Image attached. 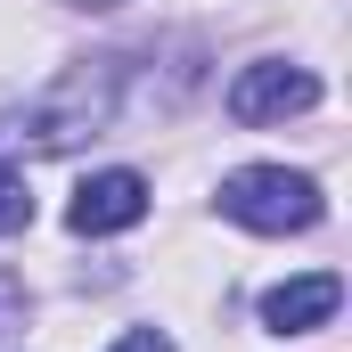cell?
Here are the masks:
<instances>
[{
	"mask_svg": "<svg viewBox=\"0 0 352 352\" xmlns=\"http://www.w3.org/2000/svg\"><path fill=\"white\" fill-rule=\"evenodd\" d=\"M115 98H123V58H90V66L58 74L41 98H25L0 123V156H66V148H82V140H98L115 123Z\"/></svg>",
	"mask_w": 352,
	"mask_h": 352,
	"instance_id": "cell-1",
	"label": "cell"
},
{
	"mask_svg": "<svg viewBox=\"0 0 352 352\" xmlns=\"http://www.w3.org/2000/svg\"><path fill=\"white\" fill-rule=\"evenodd\" d=\"M221 213L238 230H263V238H287V230H311L328 213L320 180L311 173H287V164H246V173L221 180Z\"/></svg>",
	"mask_w": 352,
	"mask_h": 352,
	"instance_id": "cell-2",
	"label": "cell"
},
{
	"mask_svg": "<svg viewBox=\"0 0 352 352\" xmlns=\"http://www.w3.org/2000/svg\"><path fill=\"white\" fill-rule=\"evenodd\" d=\"M303 107H320V74H311V66H287V58H254V66L230 82V115H238V123H287V115H303Z\"/></svg>",
	"mask_w": 352,
	"mask_h": 352,
	"instance_id": "cell-3",
	"label": "cell"
},
{
	"mask_svg": "<svg viewBox=\"0 0 352 352\" xmlns=\"http://www.w3.org/2000/svg\"><path fill=\"white\" fill-rule=\"evenodd\" d=\"M148 213V180L140 173H90L74 188V205H66V221H74V238H107V230H131Z\"/></svg>",
	"mask_w": 352,
	"mask_h": 352,
	"instance_id": "cell-4",
	"label": "cell"
},
{
	"mask_svg": "<svg viewBox=\"0 0 352 352\" xmlns=\"http://www.w3.org/2000/svg\"><path fill=\"white\" fill-rule=\"evenodd\" d=\"M336 303H344V278H336V270H311V278H287V287H270V295H263V328H278V336H303V328H328V320H336Z\"/></svg>",
	"mask_w": 352,
	"mask_h": 352,
	"instance_id": "cell-5",
	"label": "cell"
},
{
	"mask_svg": "<svg viewBox=\"0 0 352 352\" xmlns=\"http://www.w3.org/2000/svg\"><path fill=\"white\" fill-rule=\"evenodd\" d=\"M25 221H33V188H25L16 164H0V238H16Z\"/></svg>",
	"mask_w": 352,
	"mask_h": 352,
	"instance_id": "cell-6",
	"label": "cell"
},
{
	"mask_svg": "<svg viewBox=\"0 0 352 352\" xmlns=\"http://www.w3.org/2000/svg\"><path fill=\"white\" fill-rule=\"evenodd\" d=\"M115 352H173V336H164V328H131Z\"/></svg>",
	"mask_w": 352,
	"mask_h": 352,
	"instance_id": "cell-7",
	"label": "cell"
},
{
	"mask_svg": "<svg viewBox=\"0 0 352 352\" xmlns=\"http://www.w3.org/2000/svg\"><path fill=\"white\" fill-rule=\"evenodd\" d=\"M8 311H16V287H0V328H8Z\"/></svg>",
	"mask_w": 352,
	"mask_h": 352,
	"instance_id": "cell-8",
	"label": "cell"
},
{
	"mask_svg": "<svg viewBox=\"0 0 352 352\" xmlns=\"http://www.w3.org/2000/svg\"><path fill=\"white\" fill-rule=\"evenodd\" d=\"M66 8H123V0H66Z\"/></svg>",
	"mask_w": 352,
	"mask_h": 352,
	"instance_id": "cell-9",
	"label": "cell"
}]
</instances>
